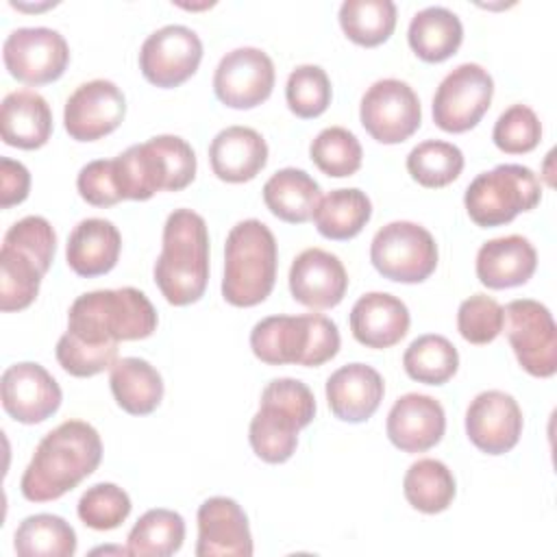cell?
Returning a JSON list of instances; mask_svg holds the SVG:
<instances>
[{
  "instance_id": "obj_1",
  "label": "cell",
  "mask_w": 557,
  "mask_h": 557,
  "mask_svg": "<svg viewBox=\"0 0 557 557\" xmlns=\"http://www.w3.org/2000/svg\"><path fill=\"white\" fill-rule=\"evenodd\" d=\"M102 459V440L85 420H65L37 444L20 490L30 503L57 500L89 476Z\"/></svg>"
},
{
  "instance_id": "obj_2",
  "label": "cell",
  "mask_w": 557,
  "mask_h": 557,
  "mask_svg": "<svg viewBox=\"0 0 557 557\" xmlns=\"http://www.w3.org/2000/svg\"><path fill=\"white\" fill-rule=\"evenodd\" d=\"M209 281V231L200 213L174 209L161 237L154 261V283L170 305L183 307L200 300Z\"/></svg>"
},
{
  "instance_id": "obj_3",
  "label": "cell",
  "mask_w": 557,
  "mask_h": 557,
  "mask_svg": "<svg viewBox=\"0 0 557 557\" xmlns=\"http://www.w3.org/2000/svg\"><path fill=\"white\" fill-rule=\"evenodd\" d=\"M157 311L135 287L96 289L81 294L67 311V333L87 344H120L150 337Z\"/></svg>"
},
{
  "instance_id": "obj_4",
  "label": "cell",
  "mask_w": 557,
  "mask_h": 557,
  "mask_svg": "<svg viewBox=\"0 0 557 557\" xmlns=\"http://www.w3.org/2000/svg\"><path fill=\"white\" fill-rule=\"evenodd\" d=\"M113 172L122 200H148L187 187L196 176V152L178 135H157L117 154Z\"/></svg>"
},
{
  "instance_id": "obj_5",
  "label": "cell",
  "mask_w": 557,
  "mask_h": 557,
  "mask_svg": "<svg viewBox=\"0 0 557 557\" xmlns=\"http://www.w3.org/2000/svg\"><path fill=\"white\" fill-rule=\"evenodd\" d=\"M54 250L57 233L41 215H26L4 233L0 250L2 311H22L37 298Z\"/></svg>"
},
{
  "instance_id": "obj_6",
  "label": "cell",
  "mask_w": 557,
  "mask_h": 557,
  "mask_svg": "<svg viewBox=\"0 0 557 557\" xmlns=\"http://www.w3.org/2000/svg\"><path fill=\"white\" fill-rule=\"evenodd\" d=\"M315 416V398L298 379H274L261 392L259 411L248 426L255 455L268 463L287 461L298 446V431Z\"/></svg>"
},
{
  "instance_id": "obj_7",
  "label": "cell",
  "mask_w": 557,
  "mask_h": 557,
  "mask_svg": "<svg viewBox=\"0 0 557 557\" xmlns=\"http://www.w3.org/2000/svg\"><path fill=\"white\" fill-rule=\"evenodd\" d=\"M276 239L261 220L237 222L224 244L222 296L233 307L263 302L276 281Z\"/></svg>"
},
{
  "instance_id": "obj_8",
  "label": "cell",
  "mask_w": 557,
  "mask_h": 557,
  "mask_svg": "<svg viewBox=\"0 0 557 557\" xmlns=\"http://www.w3.org/2000/svg\"><path fill=\"white\" fill-rule=\"evenodd\" d=\"M250 348L268 366H322L339 350L337 324L320 313L268 315L250 331Z\"/></svg>"
},
{
  "instance_id": "obj_9",
  "label": "cell",
  "mask_w": 557,
  "mask_h": 557,
  "mask_svg": "<svg viewBox=\"0 0 557 557\" xmlns=\"http://www.w3.org/2000/svg\"><path fill=\"white\" fill-rule=\"evenodd\" d=\"M542 185L535 172L520 163H500L481 172L466 187L463 205L476 226L490 228L511 222L518 213L535 209Z\"/></svg>"
},
{
  "instance_id": "obj_10",
  "label": "cell",
  "mask_w": 557,
  "mask_h": 557,
  "mask_svg": "<svg viewBox=\"0 0 557 557\" xmlns=\"http://www.w3.org/2000/svg\"><path fill=\"white\" fill-rule=\"evenodd\" d=\"M370 261L389 281L422 283L437 268V244L424 226L396 220L374 233Z\"/></svg>"
},
{
  "instance_id": "obj_11",
  "label": "cell",
  "mask_w": 557,
  "mask_h": 557,
  "mask_svg": "<svg viewBox=\"0 0 557 557\" xmlns=\"http://www.w3.org/2000/svg\"><path fill=\"white\" fill-rule=\"evenodd\" d=\"M492 96V74L479 63H461L435 89L433 122L446 133H466L481 122Z\"/></svg>"
},
{
  "instance_id": "obj_12",
  "label": "cell",
  "mask_w": 557,
  "mask_h": 557,
  "mask_svg": "<svg viewBox=\"0 0 557 557\" xmlns=\"http://www.w3.org/2000/svg\"><path fill=\"white\" fill-rule=\"evenodd\" d=\"M503 313L518 363L531 376H553L557 370V326L548 307L533 298H516L507 302Z\"/></svg>"
},
{
  "instance_id": "obj_13",
  "label": "cell",
  "mask_w": 557,
  "mask_h": 557,
  "mask_svg": "<svg viewBox=\"0 0 557 557\" xmlns=\"http://www.w3.org/2000/svg\"><path fill=\"white\" fill-rule=\"evenodd\" d=\"M359 120L372 139L381 144H400L420 128V98L409 83L400 78H381L363 94Z\"/></svg>"
},
{
  "instance_id": "obj_14",
  "label": "cell",
  "mask_w": 557,
  "mask_h": 557,
  "mask_svg": "<svg viewBox=\"0 0 557 557\" xmlns=\"http://www.w3.org/2000/svg\"><path fill=\"white\" fill-rule=\"evenodd\" d=\"M2 59L9 74L20 83L46 85L65 72L70 46L54 28L24 26L7 35L2 44Z\"/></svg>"
},
{
  "instance_id": "obj_15",
  "label": "cell",
  "mask_w": 557,
  "mask_h": 557,
  "mask_svg": "<svg viewBox=\"0 0 557 557\" xmlns=\"http://www.w3.org/2000/svg\"><path fill=\"white\" fill-rule=\"evenodd\" d=\"M202 41L183 24H168L150 33L139 48V70L157 87L170 89L185 83L200 65Z\"/></svg>"
},
{
  "instance_id": "obj_16",
  "label": "cell",
  "mask_w": 557,
  "mask_h": 557,
  "mask_svg": "<svg viewBox=\"0 0 557 557\" xmlns=\"http://www.w3.org/2000/svg\"><path fill=\"white\" fill-rule=\"evenodd\" d=\"M274 63L268 52L242 46L226 52L213 72V91L231 109H252L270 98Z\"/></svg>"
},
{
  "instance_id": "obj_17",
  "label": "cell",
  "mask_w": 557,
  "mask_h": 557,
  "mask_svg": "<svg viewBox=\"0 0 557 557\" xmlns=\"http://www.w3.org/2000/svg\"><path fill=\"white\" fill-rule=\"evenodd\" d=\"M126 115L124 91L107 78L78 85L65 100L63 124L72 139L96 141L113 133Z\"/></svg>"
},
{
  "instance_id": "obj_18",
  "label": "cell",
  "mask_w": 557,
  "mask_h": 557,
  "mask_svg": "<svg viewBox=\"0 0 557 557\" xmlns=\"http://www.w3.org/2000/svg\"><path fill=\"white\" fill-rule=\"evenodd\" d=\"M4 411L22 422L37 424L48 420L61 407V387L54 376L35 361L9 366L0 379Z\"/></svg>"
},
{
  "instance_id": "obj_19",
  "label": "cell",
  "mask_w": 557,
  "mask_h": 557,
  "mask_svg": "<svg viewBox=\"0 0 557 557\" xmlns=\"http://www.w3.org/2000/svg\"><path fill=\"white\" fill-rule=\"evenodd\" d=\"M466 435L487 455L509 453L522 435V409L518 400L500 389L476 394L466 409Z\"/></svg>"
},
{
  "instance_id": "obj_20",
  "label": "cell",
  "mask_w": 557,
  "mask_h": 557,
  "mask_svg": "<svg viewBox=\"0 0 557 557\" xmlns=\"http://www.w3.org/2000/svg\"><path fill=\"white\" fill-rule=\"evenodd\" d=\"M348 287L344 263L329 250L307 248L289 268V292L309 309H331L342 302Z\"/></svg>"
},
{
  "instance_id": "obj_21",
  "label": "cell",
  "mask_w": 557,
  "mask_h": 557,
  "mask_svg": "<svg viewBox=\"0 0 557 557\" xmlns=\"http://www.w3.org/2000/svg\"><path fill=\"white\" fill-rule=\"evenodd\" d=\"M385 431L396 448L405 453H424L433 448L446 431L444 407L433 396L409 392L392 405Z\"/></svg>"
},
{
  "instance_id": "obj_22",
  "label": "cell",
  "mask_w": 557,
  "mask_h": 557,
  "mask_svg": "<svg viewBox=\"0 0 557 557\" xmlns=\"http://www.w3.org/2000/svg\"><path fill=\"white\" fill-rule=\"evenodd\" d=\"M198 557L213 555H252V535L248 518L237 500L228 496H211L198 507Z\"/></svg>"
},
{
  "instance_id": "obj_23",
  "label": "cell",
  "mask_w": 557,
  "mask_h": 557,
  "mask_svg": "<svg viewBox=\"0 0 557 557\" xmlns=\"http://www.w3.org/2000/svg\"><path fill=\"white\" fill-rule=\"evenodd\" d=\"M385 394L383 376L366 363H346L326 381V403L344 422H366Z\"/></svg>"
},
{
  "instance_id": "obj_24",
  "label": "cell",
  "mask_w": 557,
  "mask_h": 557,
  "mask_svg": "<svg viewBox=\"0 0 557 557\" xmlns=\"http://www.w3.org/2000/svg\"><path fill=\"white\" fill-rule=\"evenodd\" d=\"M407 305L387 292H368L350 309L352 337L368 348H389L409 331Z\"/></svg>"
},
{
  "instance_id": "obj_25",
  "label": "cell",
  "mask_w": 557,
  "mask_h": 557,
  "mask_svg": "<svg viewBox=\"0 0 557 557\" xmlns=\"http://www.w3.org/2000/svg\"><path fill=\"white\" fill-rule=\"evenodd\" d=\"M213 174L226 183H246L268 163V144L250 126H226L209 146Z\"/></svg>"
},
{
  "instance_id": "obj_26",
  "label": "cell",
  "mask_w": 557,
  "mask_h": 557,
  "mask_svg": "<svg viewBox=\"0 0 557 557\" xmlns=\"http://www.w3.org/2000/svg\"><path fill=\"white\" fill-rule=\"evenodd\" d=\"M537 268V252L522 235L485 242L476 252V276L490 289L524 285Z\"/></svg>"
},
{
  "instance_id": "obj_27",
  "label": "cell",
  "mask_w": 557,
  "mask_h": 557,
  "mask_svg": "<svg viewBox=\"0 0 557 557\" xmlns=\"http://www.w3.org/2000/svg\"><path fill=\"white\" fill-rule=\"evenodd\" d=\"M122 248L117 226L104 218L81 220L67 237L65 261L85 278L107 274L115 268Z\"/></svg>"
},
{
  "instance_id": "obj_28",
  "label": "cell",
  "mask_w": 557,
  "mask_h": 557,
  "mask_svg": "<svg viewBox=\"0 0 557 557\" xmlns=\"http://www.w3.org/2000/svg\"><path fill=\"white\" fill-rule=\"evenodd\" d=\"M0 133L2 141L13 148H41L52 133L50 104L33 89L7 94L0 107Z\"/></svg>"
},
{
  "instance_id": "obj_29",
  "label": "cell",
  "mask_w": 557,
  "mask_h": 557,
  "mask_svg": "<svg viewBox=\"0 0 557 557\" xmlns=\"http://www.w3.org/2000/svg\"><path fill=\"white\" fill-rule=\"evenodd\" d=\"M109 385L115 403L131 416L152 413L163 398L159 370L141 357H122L111 366Z\"/></svg>"
},
{
  "instance_id": "obj_30",
  "label": "cell",
  "mask_w": 557,
  "mask_h": 557,
  "mask_svg": "<svg viewBox=\"0 0 557 557\" xmlns=\"http://www.w3.org/2000/svg\"><path fill=\"white\" fill-rule=\"evenodd\" d=\"M461 20L446 7L420 9L407 28L411 50L426 63H440L453 57L461 46Z\"/></svg>"
},
{
  "instance_id": "obj_31",
  "label": "cell",
  "mask_w": 557,
  "mask_h": 557,
  "mask_svg": "<svg viewBox=\"0 0 557 557\" xmlns=\"http://www.w3.org/2000/svg\"><path fill=\"white\" fill-rule=\"evenodd\" d=\"M263 202L278 220L302 224L313 218L320 202V185L305 170L283 168L265 181Z\"/></svg>"
},
{
  "instance_id": "obj_32",
  "label": "cell",
  "mask_w": 557,
  "mask_h": 557,
  "mask_svg": "<svg viewBox=\"0 0 557 557\" xmlns=\"http://www.w3.org/2000/svg\"><path fill=\"white\" fill-rule=\"evenodd\" d=\"M372 215V202L366 191L357 187H342L320 198L313 222L320 235L326 239H350L361 233Z\"/></svg>"
},
{
  "instance_id": "obj_33",
  "label": "cell",
  "mask_w": 557,
  "mask_h": 557,
  "mask_svg": "<svg viewBox=\"0 0 557 557\" xmlns=\"http://www.w3.org/2000/svg\"><path fill=\"white\" fill-rule=\"evenodd\" d=\"M403 492L413 509L422 513H440L453 503L457 483L444 461L426 457L413 461L407 468L403 479Z\"/></svg>"
},
{
  "instance_id": "obj_34",
  "label": "cell",
  "mask_w": 557,
  "mask_h": 557,
  "mask_svg": "<svg viewBox=\"0 0 557 557\" xmlns=\"http://www.w3.org/2000/svg\"><path fill=\"white\" fill-rule=\"evenodd\" d=\"M20 557H72L76 553V531L54 513H35L20 522L13 535Z\"/></svg>"
},
{
  "instance_id": "obj_35",
  "label": "cell",
  "mask_w": 557,
  "mask_h": 557,
  "mask_svg": "<svg viewBox=\"0 0 557 557\" xmlns=\"http://www.w3.org/2000/svg\"><path fill=\"white\" fill-rule=\"evenodd\" d=\"M185 540V520L178 511L157 507L148 509L131 529L126 548L135 557L174 555Z\"/></svg>"
},
{
  "instance_id": "obj_36",
  "label": "cell",
  "mask_w": 557,
  "mask_h": 557,
  "mask_svg": "<svg viewBox=\"0 0 557 557\" xmlns=\"http://www.w3.org/2000/svg\"><path fill=\"white\" fill-rule=\"evenodd\" d=\"M339 26L359 46L372 48L389 39L396 26V4L392 0H344Z\"/></svg>"
},
{
  "instance_id": "obj_37",
  "label": "cell",
  "mask_w": 557,
  "mask_h": 557,
  "mask_svg": "<svg viewBox=\"0 0 557 557\" xmlns=\"http://www.w3.org/2000/svg\"><path fill=\"white\" fill-rule=\"evenodd\" d=\"M403 368L418 383L442 385L457 372L459 352L444 335L426 333L407 346Z\"/></svg>"
},
{
  "instance_id": "obj_38",
  "label": "cell",
  "mask_w": 557,
  "mask_h": 557,
  "mask_svg": "<svg viewBox=\"0 0 557 557\" xmlns=\"http://www.w3.org/2000/svg\"><path fill=\"white\" fill-rule=\"evenodd\" d=\"M463 170V152L442 139H426L407 154V172L422 187H444L453 183Z\"/></svg>"
},
{
  "instance_id": "obj_39",
  "label": "cell",
  "mask_w": 557,
  "mask_h": 557,
  "mask_svg": "<svg viewBox=\"0 0 557 557\" xmlns=\"http://www.w3.org/2000/svg\"><path fill=\"white\" fill-rule=\"evenodd\" d=\"M309 154L320 172L335 178L355 174L363 159L359 139L344 126H329L320 131L309 146Z\"/></svg>"
},
{
  "instance_id": "obj_40",
  "label": "cell",
  "mask_w": 557,
  "mask_h": 557,
  "mask_svg": "<svg viewBox=\"0 0 557 557\" xmlns=\"http://www.w3.org/2000/svg\"><path fill=\"white\" fill-rule=\"evenodd\" d=\"M331 81L329 74L313 63L298 65L289 72L285 83V100L294 115L302 120L318 117L331 104Z\"/></svg>"
},
{
  "instance_id": "obj_41",
  "label": "cell",
  "mask_w": 557,
  "mask_h": 557,
  "mask_svg": "<svg viewBox=\"0 0 557 557\" xmlns=\"http://www.w3.org/2000/svg\"><path fill=\"white\" fill-rule=\"evenodd\" d=\"M128 494L115 483H96L87 487L78 500V518L96 531L117 529L131 513Z\"/></svg>"
},
{
  "instance_id": "obj_42",
  "label": "cell",
  "mask_w": 557,
  "mask_h": 557,
  "mask_svg": "<svg viewBox=\"0 0 557 557\" xmlns=\"http://www.w3.org/2000/svg\"><path fill=\"white\" fill-rule=\"evenodd\" d=\"M492 139L496 148L507 154L531 152L542 139L540 117L527 104H511L498 115Z\"/></svg>"
},
{
  "instance_id": "obj_43",
  "label": "cell",
  "mask_w": 557,
  "mask_h": 557,
  "mask_svg": "<svg viewBox=\"0 0 557 557\" xmlns=\"http://www.w3.org/2000/svg\"><path fill=\"white\" fill-rule=\"evenodd\" d=\"M503 326V307L485 294H474L466 298L457 309V331L470 344L483 346L494 342L500 335Z\"/></svg>"
},
{
  "instance_id": "obj_44",
  "label": "cell",
  "mask_w": 557,
  "mask_h": 557,
  "mask_svg": "<svg viewBox=\"0 0 557 557\" xmlns=\"http://www.w3.org/2000/svg\"><path fill=\"white\" fill-rule=\"evenodd\" d=\"M57 361L72 376H94L117 361V344H87L65 331L57 342Z\"/></svg>"
},
{
  "instance_id": "obj_45",
  "label": "cell",
  "mask_w": 557,
  "mask_h": 557,
  "mask_svg": "<svg viewBox=\"0 0 557 557\" xmlns=\"http://www.w3.org/2000/svg\"><path fill=\"white\" fill-rule=\"evenodd\" d=\"M76 187L81 198L94 207H111L122 200L113 172V159H96L85 163L76 176Z\"/></svg>"
},
{
  "instance_id": "obj_46",
  "label": "cell",
  "mask_w": 557,
  "mask_h": 557,
  "mask_svg": "<svg viewBox=\"0 0 557 557\" xmlns=\"http://www.w3.org/2000/svg\"><path fill=\"white\" fill-rule=\"evenodd\" d=\"M30 189V172L24 163L2 157L0 159V207L9 209L26 200Z\"/></svg>"
},
{
  "instance_id": "obj_47",
  "label": "cell",
  "mask_w": 557,
  "mask_h": 557,
  "mask_svg": "<svg viewBox=\"0 0 557 557\" xmlns=\"http://www.w3.org/2000/svg\"><path fill=\"white\" fill-rule=\"evenodd\" d=\"M91 553H94V555H98V553H120V555H128V548H111V546H100V548H94Z\"/></svg>"
}]
</instances>
